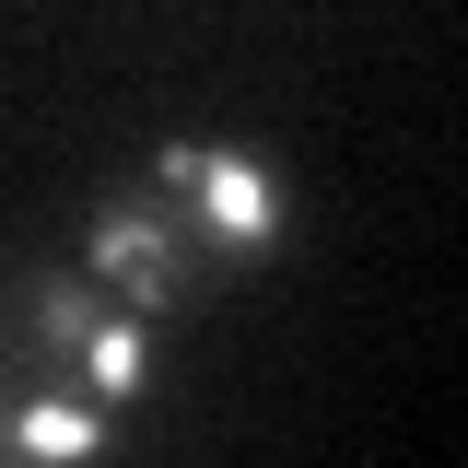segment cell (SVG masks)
Segmentation results:
<instances>
[{
  "label": "cell",
  "mask_w": 468,
  "mask_h": 468,
  "mask_svg": "<svg viewBox=\"0 0 468 468\" xmlns=\"http://www.w3.org/2000/svg\"><path fill=\"white\" fill-rule=\"evenodd\" d=\"M94 316H106L94 282H36V304H24V351H36L48 375H70V351L94 340Z\"/></svg>",
  "instance_id": "cell-5"
},
{
  "label": "cell",
  "mask_w": 468,
  "mask_h": 468,
  "mask_svg": "<svg viewBox=\"0 0 468 468\" xmlns=\"http://www.w3.org/2000/svg\"><path fill=\"white\" fill-rule=\"evenodd\" d=\"M70 375H82L94 410H129L141 387H153V328H141V316H94V340L70 351Z\"/></svg>",
  "instance_id": "cell-4"
},
{
  "label": "cell",
  "mask_w": 468,
  "mask_h": 468,
  "mask_svg": "<svg viewBox=\"0 0 468 468\" xmlns=\"http://www.w3.org/2000/svg\"><path fill=\"white\" fill-rule=\"evenodd\" d=\"M82 270H94L106 292H129V316L153 328V316L187 304V234H176L153 199H106L94 234H82Z\"/></svg>",
  "instance_id": "cell-1"
},
{
  "label": "cell",
  "mask_w": 468,
  "mask_h": 468,
  "mask_svg": "<svg viewBox=\"0 0 468 468\" xmlns=\"http://www.w3.org/2000/svg\"><path fill=\"white\" fill-rule=\"evenodd\" d=\"M106 457V410L70 399V387H36V399L0 410V468H94Z\"/></svg>",
  "instance_id": "cell-3"
},
{
  "label": "cell",
  "mask_w": 468,
  "mask_h": 468,
  "mask_svg": "<svg viewBox=\"0 0 468 468\" xmlns=\"http://www.w3.org/2000/svg\"><path fill=\"white\" fill-rule=\"evenodd\" d=\"M187 211L211 223V246L258 258V246L282 234V187H270V165H258V153H199V176H187Z\"/></svg>",
  "instance_id": "cell-2"
}]
</instances>
